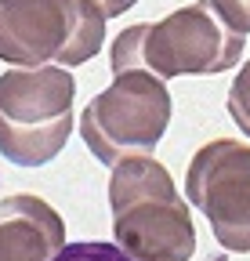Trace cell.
I'll use <instances>...</instances> for the list:
<instances>
[{"instance_id":"obj_5","label":"cell","mask_w":250,"mask_h":261,"mask_svg":"<svg viewBox=\"0 0 250 261\" xmlns=\"http://www.w3.org/2000/svg\"><path fill=\"white\" fill-rule=\"evenodd\" d=\"M174 113V98L160 76L145 69L116 73L105 91H98L80 113V138L91 156L116 167L127 156H149L163 142Z\"/></svg>"},{"instance_id":"obj_6","label":"cell","mask_w":250,"mask_h":261,"mask_svg":"<svg viewBox=\"0 0 250 261\" xmlns=\"http://www.w3.org/2000/svg\"><path fill=\"white\" fill-rule=\"evenodd\" d=\"M185 192L229 254H250V145L214 138L189 160Z\"/></svg>"},{"instance_id":"obj_1","label":"cell","mask_w":250,"mask_h":261,"mask_svg":"<svg viewBox=\"0 0 250 261\" xmlns=\"http://www.w3.org/2000/svg\"><path fill=\"white\" fill-rule=\"evenodd\" d=\"M109 211L116 247L131 261H192L196 221L160 160H120L109 174Z\"/></svg>"},{"instance_id":"obj_10","label":"cell","mask_w":250,"mask_h":261,"mask_svg":"<svg viewBox=\"0 0 250 261\" xmlns=\"http://www.w3.org/2000/svg\"><path fill=\"white\" fill-rule=\"evenodd\" d=\"M207 4L232 33H239V37L250 33V0H207Z\"/></svg>"},{"instance_id":"obj_9","label":"cell","mask_w":250,"mask_h":261,"mask_svg":"<svg viewBox=\"0 0 250 261\" xmlns=\"http://www.w3.org/2000/svg\"><path fill=\"white\" fill-rule=\"evenodd\" d=\"M51 261H131V257L109 243H66Z\"/></svg>"},{"instance_id":"obj_3","label":"cell","mask_w":250,"mask_h":261,"mask_svg":"<svg viewBox=\"0 0 250 261\" xmlns=\"http://www.w3.org/2000/svg\"><path fill=\"white\" fill-rule=\"evenodd\" d=\"M76 80L62 65L0 73V156L15 167H44L73 135Z\"/></svg>"},{"instance_id":"obj_8","label":"cell","mask_w":250,"mask_h":261,"mask_svg":"<svg viewBox=\"0 0 250 261\" xmlns=\"http://www.w3.org/2000/svg\"><path fill=\"white\" fill-rule=\"evenodd\" d=\"M229 116L232 123L250 138V58L243 62V69L236 73L232 87H229Z\"/></svg>"},{"instance_id":"obj_11","label":"cell","mask_w":250,"mask_h":261,"mask_svg":"<svg viewBox=\"0 0 250 261\" xmlns=\"http://www.w3.org/2000/svg\"><path fill=\"white\" fill-rule=\"evenodd\" d=\"M91 4H95L105 18H116V15H127V11L138 4V0H91Z\"/></svg>"},{"instance_id":"obj_2","label":"cell","mask_w":250,"mask_h":261,"mask_svg":"<svg viewBox=\"0 0 250 261\" xmlns=\"http://www.w3.org/2000/svg\"><path fill=\"white\" fill-rule=\"evenodd\" d=\"M243 55V37L214 15L207 0L185 4L160 22L127 25L113 40V73L145 69L160 76H217Z\"/></svg>"},{"instance_id":"obj_4","label":"cell","mask_w":250,"mask_h":261,"mask_svg":"<svg viewBox=\"0 0 250 261\" xmlns=\"http://www.w3.org/2000/svg\"><path fill=\"white\" fill-rule=\"evenodd\" d=\"M105 44V15L91 0H0V58L15 69L84 65Z\"/></svg>"},{"instance_id":"obj_7","label":"cell","mask_w":250,"mask_h":261,"mask_svg":"<svg viewBox=\"0 0 250 261\" xmlns=\"http://www.w3.org/2000/svg\"><path fill=\"white\" fill-rule=\"evenodd\" d=\"M66 247V221L40 196L0 200V261H51Z\"/></svg>"}]
</instances>
